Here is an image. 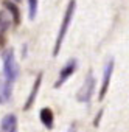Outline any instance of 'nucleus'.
Segmentation results:
<instances>
[{
	"mask_svg": "<svg viewBox=\"0 0 129 132\" xmlns=\"http://www.w3.org/2000/svg\"><path fill=\"white\" fill-rule=\"evenodd\" d=\"M75 10H76V2H75V0H70L69 5H67V10H66V14H64V17H62L61 27H59V33H58V37H56V42H54V48H53V56L59 54V50L62 47L64 37H66L67 30L70 27V22H72V19L75 16Z\"/></svg>",
	"mask_w": 129,
	"mask_h": 132,
	"instance_id": "nucleus-1",
	"label": "nucleus"
},
{
	"mask_svg": "<svg viewBox=\"0 0 129 132\" xmlns=\"http://www.w3.org/2000/svg\"><path fill=\"white\" fill-rule=\"evenodd\" d=\"M13 93V82L8 79H0V104L6 103Z\"/></svg>",
	"mask_w": 129,
	"mask_h": 132,
	"instance_id": "nucleus-8",
	"label": "nucleus"
},
{
	"mask_svg": "<svg viewBox=\"0 0 129 132\" xmlns=\"http://www.w3.org/2000/svg\"><path fill=\"white\" fill-rule=\"evenodd\" d=\"M76 69H78V61H76V59H70V61L62 67V70L59 72V78H58V81L54 82V87L59 89L64 82H66V81L76 72Z\"/></svg>",
	"mask_w": 129,
	"mask_h": 132,
	"instance_id": "nucleus-4",
	"label": "nucleus"
},
{
	"mask_svg": "<svg viewBox=\"0 0 129 132\" xmlns=\"http://www.w3.org/2000/svg\"><path fill=\"white\" fill-rule=\"evenodd\" d=\"M11 23H13V17H11V14H6L5 11H3V13H0V33H5V31L10 28Z\"/></svg>",
	"mask_w": 129,
	"mask_h": 132,
	"instance_id": "nucleus-11",
	"label": "nucleus"
},
{
	"mask_svg": "<svg viewBox=\"0 0 129 132\" xmlns=\"http://www.w3.org/2000/svg\"><path fill=\"white\" fill-rule=\"evenodd\" d=\"M93 90H95V78H93V75L90 72L86 76L84 84H83V87L79 89V92L76 95V100L79 103H89L90 98H92V95H93Z\"/></svg>",
	"mask_w": 129,
	"mask_h": 132,
	"instance_id": "nucleus-3",
	"label": "nucleus"
},
{
	"mask_svg": "<svg viewBox=\"0 0 129 132\" xmlns=\"http://www.w3.org/2000/svg\"><path fill=\"white\" fill-rule=\"evenodd\" d=\"M69 132H76V126H75V124H72V126L69 127Z\"/></svg>",
	"mask_w": 129,
	"mask_h": 132,
	"instance_id": "nucleus-13",
	"label": "nucleus"
},
{
	"mask_svg": "<svg viewBox=\"0 0 129 132\" xmlns=\"http://www.w3.org/2000/svg\"><path fill=\"white\" fill-rule=\"evenodd\" d=\"M28 14H30V19H34L36 14H37V0H28Z\"/></svg>",
	"mask_w": 129,
	"mask_h": 132,
	"instance_id": "nucleus-12",
	"label": "nucleus"
},
{
	"mask_svg": "<svg viewBox=\"0 0 129 132\" xmlns=\"http://www.w3.org/2000/svg\"><path fill=\"white\" fill-rule=\"evenodd\" d=\"M42 78H44V73H39V75H37V78H36V81H34V84H33V87H31L30 96H28V100H27V101H25V104H23V110L31 109V106L34 104L36 96H37L39 89H41V84H42Z\"/></svg>",
	"mask_w": 129,
	"mask_h": 132,
	"instance_id": "nucleus-6",
	"label": "nucleus"
},
{
	"mask_svg": "<svg viewBox=\"0 0 129 132\" xmlns=\"http://www.w3.org/2000/svg\"><path fill=\"white\" fill-rule=\"evenodd\" d=\"M13 2H20V0H13Z\"/></svg>",
	"mask_w": 129,
	"mask_h": 132,
	"instance_id": "nucleus-14",
	"label": "nucleus"
},
{
	"mask_svg": "<svg viewBox=\"0 0 129 132\" xmlns=\"http://www.w3.org/2000/svg\"><path fill=\"white\" fill-rule=\"evenodd\" d=\"M3 75H5V79L11 82H14L19 76V67H17L13 50H6L3 53Z\"/></svg>",
	"mask_w": 129,
	"mask_h": 132,
	"instance_id": "nucleus-2",
	"label": "nucleus"
},
{
	"mask_svg": "<svg viewBox=\"0 0 129 132\" xmlns=\"http://www.w3.org/2000/svg\"><path fill=\"white\" fill-rule=\"evenodd\" d=\"M41 121L42 124L47 127V129H53V124H54V115H53V110L50 107H44L41 109Z\"/></svg>",
	"mask_w": 129,
	"mask_h": 132,
	"instance_id": "nucleus-9",
	"label": "nucleus"
},
{
	"mask_svg": "<svg viewBox=\"0 0 129 132\" xmlns=\"http://www.w3.org/2000/svg\"><path fill=\"white\" fill-rule=\"evenodd\" d=\"M3 6H5V8L8 10V13L11 14L13 23H14V25H19V23H20V11H19L17 5L13 3V0H5V2H3Z\"/></svg>",
	"mask_w": 129,
	"mask_h": 132,
	"instance_id": "nucleus-10",
	"label": "nucleus"
},
{
	"mask_svg": "<svg viewBox=\"0 0 129 132\" xmlns=\"http://www.w3.org/2000/svg\"><path fill=\"white\" fill-rule=\"evenodd\" d=\"M112 72H114V59H110L106 67H104V75H103V84H101V89H100V95H98V100H104L106 93H107V89H109V84H110V78H112Z\"/></svg>",
	"mask_w": 129,
	"mask_h": 132,
	"instance_id": "nucleus-5",
	"label": "nucleus"
},
{
	"mask_svg": "<svg viewBox=\"0 0 129 132\" xmlns=\"http://www.w3.org/2000/svg\"><path fill=\"white\" fill-rule=\"evenodd\" d=\"M0 130L2 132H17V117L14 113L5 115L2 123H0Z\"/></svg>",
	"mask_w": 129,
	"mask_h": 132,
	"instance_id": "nucleus-7",
	"label": "nucleus"
}]
</instances>
